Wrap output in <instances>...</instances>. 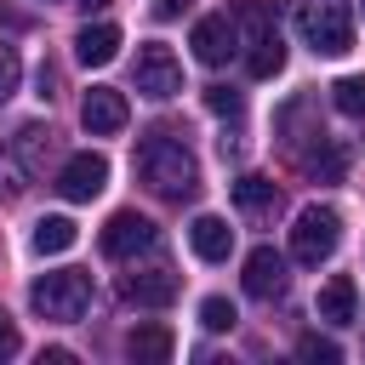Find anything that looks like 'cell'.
<instances>
[{
  "label": "cell",
  "instance_id": "cell-28",
  "mask_svg": "<svg viewBox=\"0 0 365 365\" xmlns=\"http://www.w3.org/2000/svg\"><path fill=\"white\" fill-rule=\"evenodd\" d=\"M40 365H74V354H68V348H46V354H40Z\"/></svg>",
  "mask_w": 365,
  "mask_h": 365
},
{
  "label": "cell",
  "instance_id": "cell-17",
  "mask_svg": "<svg viewBox=\"0 0 365 365\" xmlns=\"http://www.w3.org/2000/svg\"><path fill=\"white\" fill-rule=\"evenodd\" d=\"M302 171H308L314 182H342V177H348V148H342L336 137H319V143L302 154Z\"/></svg>",
  "mask_w": 365,
  "mask_h": 365
},
{
  "label": "cell",
  "instance_id": "cell-26",
  "mask_svg": "<svg viewBox=\"0 0 365 365\" xmlns=\"http://www.w3.org/2000/svg\"><path fill=\"white\" fill-rule=\"evenodd\" d=\"M188 6H194V0H154L148 11H154V23H171V17H182Z\"/></svg>",
  "mask_w": 365,
  "mask_h": 365
},
{
  "label": "cell",
  "instance_id": "cell-25",
  "mask_svg": "<svg viewBox=\"0 0 365 365\" xmlns=\"http://www.w3.org/2000/svg\"><path fill=\"white\" fill-rule=\"evenodd\" d=\"M205 108H211V114H240V91H228V86H205Z\"/></svg>",
  "mask_w": 365,
  "mask_h": 365
},
{
  "label": "cell",
  "instance_id": "cell-6",
  "mask_svg": "<svg viewBox=\"0 0 365 365\" xmlns=\"http://www.w3.org/2000/svg\"><path fill=\"white\" fill-rule=\"evenodd\" d=\"M137 91L143 97H154V103H165V97H177L182 91V63L171 57V46H143L137 51Z\"/></svg>",
  "mask_w": 365,
  "mask_h": 365
},
{
  "label": "cell",
  "instance_id": "cell-20",
  "mask_svg": "<svg viewBox=\"0 0 365 365\" xmlns=\"http://www.w3.org/2000/svg\"><path fill=\"white\" fill-rule=\"evenodd\" d=\"M234 205H240V211H274V205H279V188H274L268 177H240V182H234Z\"/></svg>",
  "mask_w": 365,
  "mask_h": 365
},
{
  "label": "cell",
  "instance_id": "cell-30",
  "mask_svg": "<svg viewBox=\"0 0 365 365\" xmlns=\"http://www.w3.org/2000/svg\"><path fill=\"white\" fill-rule=\"evenodd\" d=\"M359 11H365V0H359Z\"/></svg>",
  "mask_w": 365,
  "mask_h": 365
},
{
  "label": "cell",
  "instance_id": "cell-23",
  "mask_svg": "<svg viewBox=\"0 0 365 365\" xmlns=\"http://www.w3.org/2000/svg\"><path fill=\"white\" fill-rule=\"evenodd\" d=\"M297 359H319V365H336V359H342V348H336L331 336H302V342H297Z\"/></svg>",
  "mask_w": 365,
  "mask_h": 365
},
{
  "label": "cell",
  "instance_id": "cell-11",
  "mask_svg": "<svg viewBox=\"0 0 365 365\" xmlns=\"http://www.w3.org/2000/svg\"><path fill=\"white\" fill-rule=\"evenodd\" d=\"M120 297L137 308H165L177 297V274L171 268H143V274H120Z\"/></svg>",
  "mask_w": 365,
  "mask_h": 365
},
{
  "label": "cell",
  "instance_id": "cell-27",
  "mask_svg": "<svg viewBox=\"0 0 365 365\" xmlns=\"http://www.w3.org/2000/svg\"><path fill=\"white\" fill-rule=\"evenodd\" d=\"M17 348H23V342H17V325H11L6 314H0V359H11Z\"/></svg>",
  "mask_w": 365,
  "mask_h": 365
},
{
  "label": "cell",
  "instance_id": "cell-7",
  "mask_svg": "<svg viewBox=\"0 0 365 365\" xmlns=\"http://www.w3.org/2000/svg\"><path fill=\"white\" fill-rule=\"evenodd\" d=\"M125 120H131L125 91H114V86H91V91L80 97V125H86L91 137H120Z\"/></svg>",
  "mask_w": 365,
  "mask_h": 365
},
{
  "label": "cell",
  "instance_id": "cell-14",
  "mask_svg": "<svg viewBox=\"0 0 365 365\" xmlns=\"http://www.w3.org/2000/svg\"><path fill=\"white\" fill-rule=\"evenodd\" d=\"M74 57H80L86 68L114 63V57H120V29H114V23H86V29L74 34Z\"/></svg>",
  "mask_w": 365,
  "mask_h": 365
},
{
  "label": "cell",
  "instance_id": "cell-2",
  "mask_svg": "<svg viewBox=\"0 0 365 365\" xmlns=\"http://www.w3.org/2000/svg\"><path fill=\"white\" fill-rule=\"evenodd\" d=\"M297 29L319 57L354 51V6L348 0H302L297 6Z\"/></svg>",
  "mask_w": 365,
  "mask_h": 365
},
{
  "label": "cell",
  "instance_id": "cell-22",
  "mask_svg": "<svg viewBox=\"0 0 365 365\" xmlns=\"http://www.w3.org/2000/svg\"><path fill=\"white\" fill-rule=\"evenodd\" d=\"M234 319H240V314H234L228 297H205V302H200V325H205V331H234Z\"/></svg>",
  "mask_w": 365,
  "mask_h": 365
},
{
  "label": "cell",
  "instance_id": "cell-21",
  "mask_svg": "<svg viewBox=\"0 0 365 365\" xmlns=\"http://www.w3.org/2000/svg\"><path fill=\"white\" fill-rule=\"evenodd\" d=\"M331 103H336V114L365 120V74H342V80L331 86Z\"/></svg>",
  "mask_w": 365,
  "mask_h": 365
},
{
  "label": "cell",
  "instance_id": "cell-1",
  "mask_svg": "<svg viewBox=\"0 0 365 365\" xmlns=\"http://www.w3.org/2000/svg\"><path fill=\"white\" fill-rule=\"evenodd\" d=\"M137 177L160 194V200H194L200 194V160L188 154L182 137L171 131H154L137 143Z\"/></svg>",
  "mask_w": 365,
  "mask_h": 365
},
{
  "label": "cell",
  "instance_id": "cell-9",
  "mask_svg": "<svg viewBox=\"0 0 365 365\" xmlns=\"http://www.w3.org/2000/svg\"><path fill=\"white\" fill-rule=\"evenodd\" d=\"M103 188H108V160L103 154L86 148V154H68L63 160V171H57V194L63 200H97Z\"/></svg>",
  "mask_w": 365,
  "mask_h": 365
},
{
  "label": "cell",
  "instance_id": "cell-24",
  "mask_svg": "<svg viewBox=\"0 0 365 365\" xmlns=\"http://www.w3.org/2000/svg\"><path fill=\"white\" fill-rule=\"evenodd\" d=\"M17 80H23V63H17V51H11V46H0V103L17 91Z\"/></svg>",
  "mask_w": 365,
  "mask_h": 365
},
{
  "label": "cell",
  "instance_id": "cell-5",
  "mask_svg": "<svg viewBox=\"0 0 365 365\" xmlns=\"http://www.w3.org/2000/svg\"><path fill=\"white\" fill-rule=\"evenodd\" d=\"M154 240H160V228L143 217V211H114L108 222H103V257H114V262H125V257H137V251H154Z\"/></svg>",
  "mask_w": 365,
  "mask_h": 365
},
{
  "label": "cell",
  "instance_id": "cell-18",
  "mask_svg": "<svg viewBox=\"0 0 365 365\" xmlns=\"http://www.w3.org/2000/svg\"><path fill=\"white\" fill-rule=\"evenodd\" d=\"M74 240H80L74 217H40V222H34V251H40V257H57V251H68Z\"/></svg>",
  "mask_w": 365,
  "mask_h": 365
},
{
  "label": "cell",
  "instance_id": "cell-29",
  "mask_svg": "<svg viewBox=\"0 0 365 365\" xmlns=\"http://www.w3.org/2000/svg\"><path fill=\"white\" fill-rule=\"evenodd\" d=\"M74 6H80V11H103L108 0H74Z\"/></svg>",
  "mask_w": 365,
  "mask_h": 365
},
{
  "label": "cell",
  "instance_id": "cell-13",
  "mask_svg": "<svg viewBox=\"0 0 365 365\" xmlns=\"http://www.w3.org/2000/svg\"><path fill=\"white\" fill-rule=\"evenodd\" d=\"M188 245H194V257H200V262H222V257L234 251V228H228L222 217H211V211H205V217H194V222H188Z\"/></svg>",
  "mask_w": 365,
  "mask_h": 365
},
{
  "label": "cell",
  "instance_id": "cell-3",
  "mask_svg": "<svg viewBox=\"0 0 365 365\" xmlns=\"http://www.w3.org/2000/svg\"><path fill=\"white\" fill-rule=\"evenodd\" d=\"M29 302H34V314H46V319L68 325V319H80V314H86V302H91V274H80V268L40 274V279L29 285Z\"/></svg>",
  "mask_w": 365,
  "mask_h": 365
},
{
  "label": "cell",
  "instance_id": "cell-15",
  "mask_svg": "<svg viewBox=\"0 0 365 365\" xmlns=\"http://www.w3.org/2000/svg\"><path fill=\"white\" fill-rule=\"evenodd\" d=\"M171 348H177V336H171L160 319L131 325V336H125V354H131L137 365H165V359H171Z\"/></svg>",
  "mask_w": 365,
  "mask_h": 365
},
{
  "label": "cell",
  "instance_id": "cell-12",
  "mask_svg": "<svg viewBox=\"0 0 365 365\" xmlns=\"http://www.w3.org/2000/svg\"><path fill=\"white\" fill-rule=\"evenodd\" d=\"M314 314H319L325 325H354V319H359V291H354V279H348V274H331V279L319 285Z\"/></svg>",
  "mask_w": 365,
  "mask_h": 365
},
{
  "label": "cell",
  "instance_id": "cell-10",
  "mask_svg": "<svg viewBox=\"0 0 365 365\" xmlns=\"http://www.w3.org/2000/svg\"><path fill=\"white\" fill-rule=\"evenodd\" d=\"M279 291H285V257H279L274 245H257V251L245 257V297L268 302V297H279Z\"/></svg>",
  "mask_w": 365,
  "mask_h": 365
},
{
  "label": "cell",
  "instance_id": "cell-4",
  "mask_svg": "<svg viewBox=\"0 0 365 365\" xmlns=\"http://www.w3.org/2000/svg\"><path fill=\"white\" fill-rule=\"evenodd\" d=\"M336 240H342V217L331 205H302L297 211V222H291V257L302 268H319L336 251Z\"/></svg>",
  "mask_w": 365,
  "mask_h": 365
},
{
  "label": "cell",
  "instance_id": "cell-8",
  "mask_svg": "<svg viewBox=\"0 0 365 365\" xmlns=\"http://www.w3.org/2000/svg\"><path fill=\"white\" fill-rule=\"evenodd\" d=\"M188 46H194V57H200L205 68H222V63L234 57V46H240V29H234V17H228V11H211V17H200V23H194Z\"/></svg>",
  "mask_w": 365,
  "mask_h": 365
},
{
  "label": "cell",
  "instance_id": "cell-16",
  "mask_svg": "<svg viewBox=\"0 0 365 365\" xmlns=\"http://www.w3.org/2000/svg\"><path fill=\"white\" fill-rule=\"evenodd\" d=\"M245 68H251V80H274V74L285 68V40H279V29H262L257 40H245Z\"/></svg>",
  "mask_w": 365,
  "mask_h": 365
},
{
  "label": "cell",
  "instance_id": "cell-19",
  "mask_svg": "<svg viewBox=\"0 0 365 365\" xmlns=\"http://www.w3.org/2000/svg\"><path fill=\"white\" fill-rule=\"evenodd\" d=\"M40 143H51V131H46V125H23V131L11 137V154H6L11 177H29V171H34V154H40Z\"/></svg>",
  "mask_w": 365,
  "mask_h": 365
}]
</instances>
